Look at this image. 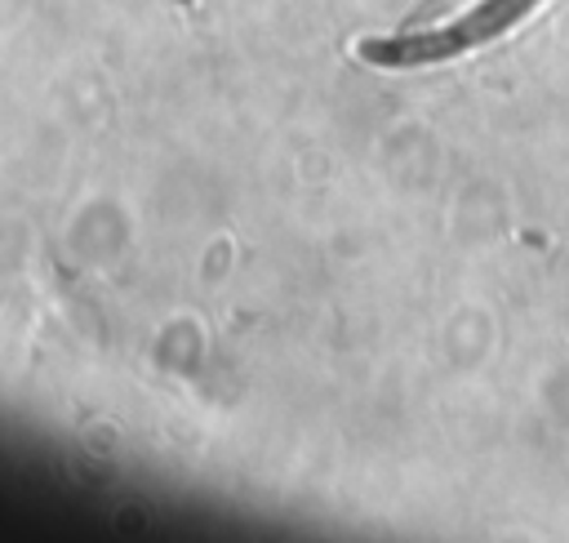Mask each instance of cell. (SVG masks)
Wrapping results in <instances>:
<instances>
[{"mask_svg": "<svg viewBox=\"0 0 569 543\" xmlns=\"http://www.w3.org/2000/svg\"><path fill=\"white\" fill-rule=\"evenodd\" d=\"M542 0H476L467 13L449 18V22H431L418 31H396V36H365L356 45L360 62L382 67V71H409V67H436V62H453L480 45L502 40L507 31H516Z\"/></svg>", "mask_w": 569, "mask_h": 543, "instance_id": "6da1fadb", "label": "cell"}]
</instances>
